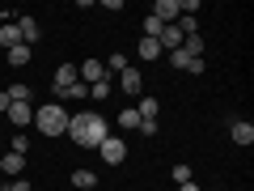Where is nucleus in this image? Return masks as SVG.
<instances>
[{"mask_svg":"<svg viewBox=\"0 0 254 191\" xmlns=\"http://www.w3.org/2000/svg\"><path fill=\"white\" fill-rule=\"evenodd\" d=\"M64 136H72L76 149H98L102 140L110 136V123H106V115L76 110V115H68V132H64Z\"/></svg>","mask_w":254,"mask_h":191,"instance_id":"nucleus-1","label":"nucleus"},{"mask_svg":"<svg viewBox=\"0 0 254 191\" xmlns=\"http://www.w3.org/2000/svg\"><path fill=\"white\" fill-rule=\"evenodd\" d=\"M68 115L72 110L60 106V102H43V106H34V127L43 136H64L68 132Z\"/></svg>","mask_w":254,"mask_h":191,"instance_id":"nucleus-2","label":"nucleus"},{"mask_svg":"<svg viewBox=\"0 0 254 191\" xmlns=\"http://www.w3.org/2000/svg\"><path fill=\"white\" fill-rule=\"evenodd\" d=\"M98 157H102L106 166H123V162H127V140H123V136H106V140L98 145Z\"/></svg>","mask_w":254,"mask_h":191,"instance_id":"nucleus-3","label":"nucleus"},{"mask_svg":"<svg viewBox=\"0 0 254 191\" xmlns=\"http://www.w3.org/2000/svg\"><path fill=\"white\" fill-rule=\"evenodd\" d=\"M119 90L131 94V98H140V94H144V73H140L136 64H127L123 73H119Z\"/></svg>","mask_w":254,"mask_h":191,"instance_id":"nucleus-4","label":"nucleus"},{"mask_svg":"<svg viewBox=\"0 0 254 191\" xmlns=\"http://www.w3.org/2000/svg\"><path fill=\"white\" fill-rule=\"evenodd\" d=\"M153 17L161 21V26H174V21L182 17V9H178V0H157V4H153Z\"/></svg>","mask_w":254,"mask_h":191,"instance_id":"nucleus-5","label":"nucleus"},{"mask_svg":"<svg viewBox=\"0 0 254 191\" xmlns=\"http://www.w3.org/2000/svg\"><path fill=\"white\" fill-rule=\"evenodd\" d=\"M229 136H233V145L250 149V145H254V123H246V119H233V123H229Z\"/></svg>","mask_w":254,"mask_h":191,"instance_id":"nucleus-6","label":"nucleus"},{"mask_svg":"<svg viewBox=\"0 0 254 191\" xmlns=\"http://www.w3.org/2000/svg\"><path fill=\"white\" fill-rule=\"evenodd\" d=\"M17 30H21V43H26V47H34L38 34H43V26H38L30 13H17Z\"/></svg>","mask_w":254,"mask_h":191,"instance_id":"nucleus-7","label":"nucleus"},{"mask_svg":"<svg viewBox=\"0 0 254 191\" xmlns=\"http://www.w3.org/2000/svg\"><path fill=\"white\" fill-rule=\"evenodd\" d=\"M0 170H4V179H21V174H26V157H17V153H0Z\"/></svg>","mask_w":254,"mask_h":191,"instance_id":"nucleus-8","label":"nucleus"},{"mask_svg":"<svg viewBox=\"0 0 254 191\" xmlns=\"http://www.w3.org/2000/svg\"><path fill=\"white\" fill-rule=\"evenodd\" d=\"M76 77L89 81V85H98V81H106V68H102V60H85L81 68H76Z\"/></svg>","mask_w":254,"mask_h":191,"instance_id":"nucleus-9","label":"nucleus"},{"mask_svg":"<svg viewBox=\"0 0 254 191\" xmlns=\"http://www.w3.org/2000/svg\"><path fill=\"white\" fill-rule=\"evenodd\" d=\"M9 123H13V127L34 123V106H30V102H13V106H9Z\"/></svg>","mask_w":254,"mask_h":191,"instance_id":"nucleus-10","label":"nucleus"},{"mask_svg":"<svg viewBox=\"0 0 254 191\" xmlns=\"http://www.w3.org/2000/svg\"><path fill=\"white\" fill-rule=\"evenodd\" d=\"M81 77H76V64H60L55 68V81H51V90H68V85H76Z\"/></svg>","mask_w":254,"mask_h":191,"instance_id":"nucleus-11","label":"nucleus"},{"mask_svg":"<svg viewBox=\"0 0 254 191\" xmlns=\"http://www.w3.org/2000/svg\"><path fill=\"white\" fill-rule=\"evenodd\" d=\"M0 47H21V30H17V17H13V21H0Z\"/></svg>","mask_w":254,"mask_h":191,"instance_id":"nucleus-12","label":"nucleus"},{"mask_svg":"<svg viewBox=\"0 0 254 191\" xmlns=\"http://www.w3.org/2000/svg\"><path fill=\"white\" fill-rule=\"evenodd\" d=\"M136 55H140V60H144V64H153V60H161V43H157V38H140V47H136Z\"/></svg>","mask_w":254,"mask_h":191,"instance_id":"nucleus-13","label":"nucleus"},{"mask_svg":"<svg viewBox=\"0 0 254 191\" xmlns=\"http://www.w3.org/2000/svg\"><path fill=\"white\" fill-rule=\"evenodd\" d=\"M157 110H161V102H157L153 94H140V106H136V115H140V119H157Z\"/></svg>","mask_w":254,"mask_h":191,"instance_id":"nucleus-14","label":"nucleus"},{"mask_svg":"<svg viewBox=\"0 0 254 191\" xmlns=\"http://www.w3.org/2000/svg\"><path fill=\"white\" fill-rule=\"evenodd\" d=\"M72 187L76 191H93V187H98V174H93V170H72Z\"/></svg>","mask_w":254,"mask_h":191,"instance_id":"nucleus-15","label":"nucleus"},{"mask_svg":"<svg viewBox=\"0 0 254 191\" xmlns=\"http://www.w3.org/2000/svg\"><path fill=\"white\" fill-rule=\"evenodd\" d=\"M115 123L123 127V132H136V127H140V115H136V106H127V110H119V115H115Z\"/></svg>","mask_w":254,"mask_h":191,"instance_id":"nucleus-16","label":"nucleus"},{"mask_svg":"<svg viewBox=\"0 0 254 191\" xmlns=\"http://www.w3.org/2000/svg\"><path fill=\"white\" fill-rule=\"evenodd\" d=\"M165 60H170V68H174V73H190V55L182 51V47H178V51H170Z\"/></svg>","mask_w":254,"mask_h":191,"instance_id":"nucleus-17","label":"nucleus"},{"mask_svg":"<svg viewBox=\"0 0 254 191\" xmlns=\"http://www.w3.org/2000/svg\"><path fill=\"white\" fill-rule=\"evenodd\" d=\"M30 64V47L21 43V47H9V68H26Z\"/></svg>","mask_w":254,"mask_h":191,"instance_id":"nucleus-18","label":"nucleus"},{"mask_svg":"<svg viewBox=\"0 0 254 191\" xmlns=\"http://www.w3.org/2000/svg\"><path fill=\"white\" fill-rule=\"evenodd\" d=\"M102 68H106V77L110 73H123V68H127V55L123 51H110V60H102Z\"/></svg>","mask_w":254,"mask_h":191,"instance_id":"nucleus-19","label":"nucleus"},{"mask_svg":"<svg viewBox=\"0 0 254 191\" xmlns=\"http://www.w3.org/2000/svg\"><path fill=\"white\" fill-rule=\"evenodd\" d=\"M9 153H17V157H26V153H30V136H26V132H17V136L9 140Z\"/></svg>","mask_w":254,"mask_h":191,"instance_id":"nucleus-20","label":"nucleus"},{"mask_svg":"<svg viewBox=\"0 0 254 191\" xmlns=\"http://www.w3.org/2000/svg\"><path fill=\"white\" fill-rule=\"evenodd\" d=\"M89 98L93 102H106L110 98V77H106V81H98V85H89Z\"/></svg>","mask_w":254,"mask_h":191,"instance_id":"nucleus-21","label":"nucleus"},{"mask_svg":"<svg viewBox=\"0 0 254 191\" xmlns=\"http://www.w3.org/2000/svg\"><path fill=\"white\" fill-rule=\"evenodd\" d=\"M9 102H30V85H9Z\"/></svg>","mask_w":254,"mask_h":191,"instance_id":"nucleus-22","label":"nucleus"},{"mask_svg":"<svg viewBox=\"0 0 254 191\" xmlns=\"http://www.w3.org/2000/svg\"><path fill=\"white\" fill-rule=\"evenodd\" d=\"M170 179H174V183H190V166H187V162H174Z\"/></svg>","mask_w":254,"mask_h":191,"instance_id":"nucleus-23","label":"nucleus"},{"mask_svg":"<svg viewBox=\"0 0 254 191\" xmlns=\"http://www.w3.org/2000/svg\"><path fill=\"white\" fill-rule=\"evenodd\" d=\"M136 132H140V136H157V119H140Z\"/></svg>","mask_w":254,"mask_h":191,"instance_id":"nucleus-24","label":"nucleus"},{"mask_svg":"<svg viewBox=\"0 0 254 191\" xmlns=\"http://www.w3.org/2000/svg\"><path fill=\"white\" fill-rule=\"evenodd\" d=\"M4 191H34V183H26V179H13Z\"/></svg>","mask_w":254,"mask_h":191,"instance_id":"nucleus-25","label":"nucleus"},{"mask_svg":"<svg viewBox=\"0 0 254 191\" xmlns=\"http://www.w3.org/2000/svg\"><path fill=\"white\" fill-rule=\"evenodd\" d=\"M9 106H13V102H9V94L0 90V115H9Z\"/></svg>","mask_w":254,"mask_h":191,"instance_id":"nucleus-26","label":"nucleus"},{"mask_svg":"<svg viewBox=\"0 0 254 191\" xmlns=\"http://www.w3.org/2000/svg\"><path fill=\"white\" fill-rule=\"evenodd\" d=\"M178 191H203V187H195V183H178Z\"/></svg>","mask_w":254,"mask_h":191,"instance_id":"nucleus-27","label":"nucleus"},{"mask_svg":"<svg viewBox=\"0 0 254 191\" xmlns=\"http://www.w3.org/2000/svg\"><path fill=\"white\" fill-rule=\"evenodd\" d=\"M0 149H4V136H0Z\"/></svg>","mask_w":254,"mask_h":191,"instance_id":"nucleus-28","label":"nucleus"},{"mask_svg":"<svg viewBox=\"0 0 254 191\" xmlns=\"http://www.w3.org/2000/svg\"><path fill=\"white\" fill-rule=\"evenodd\" d=\"M0 191H4V187H0Z\"/></svg>","mask_w":254,"mask_h":191,"instance_id":"nucleus-29","label":"nucleus"}]
</instances>
